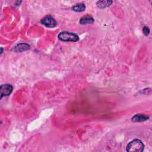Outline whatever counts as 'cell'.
Listing matches in <instances>:
<instances>
[{"instance_id":"52a82bcc","label":"cell","mask_w":152,"mask_h":152,"mask_svg":"<svg viewBox=\"0 0 152 152\" xmlns=\"http://www.w3.org/2000/svg\"><path fill=\"white\" fill-rule=\"evenodd\" d=\"M93 22H94L93 18L89 15H86V16H83L82 18H81V19L80 20V23L81 24H91Z\"/></svg>"},{"instance_id":"3957f363","label":"cell","mask_w":152,"mask_h":152,"mask_svg":"<svg viewBox=\"0 0 152 152\" xmlns=\"http://www.w3.org/2000/svg\"><path fill=\"white\" fill-rule=\"evenodd\" d=\"M41 23L45 26L47 27H50V28H53L55 27L57 23L55 20L50 16H46L44 18H43L41 21Z\"/></svg>"},{"instance_id":"277c9868","label":"cell","mask_w":152,"mask_h":152,"mask_svg":"<svg viewBox=\"0 0 152 152\" xmlns=\"http://www.w3.org/2000/svg\"><path fill=\"white\" fill-rule=\"evenodd\" d=\"M13 89V86L11 84H6L1 86V87H0V91H1V99H2L3 96H9L12 93Z\"/></svg>"},{"instance_id":"5b68a950","label":"cell","mask_w":152,"mask_h":152,"mask_svg":"<svg viewBox=\"0 0 152 152\" xmlns=\"http://www.w3.org/2000/svg\"><path fill=\"white\" fill-rule=\"evenodd\" d=\"M149 118L148 117L143 115V114H137L134 115L131 121L134 122H144L147 120H148Z\"/></svg>"},{"instance_id":"30bf717a","label":"cell","mask_w":152,"mask_h":152,"mask_svg":"<svg viewBox=\"0 0 152 152\" xmlns=\"http://www.w3.org/2000/svg\"><path fill=\"white\" fill-rule=\"evenodd\" d=\"M143 32L144 33V35L146 36H147L148 35L149 33H150V29L149 28L147 27V26H144L143 29Z\"/></svg>"},{"instance_id":"8992f818","label":"cell","mask_w":152,"mask_h":152,"mask_svg":"<svg viewBox=\"0 0 152 152\" xmlns=\"http://www.w3.org/2000/svg\"><path fill=\"white\" fill-rule=\"evenodd\" d=\"M29 49H30V45L26 43H22L16 46V47L14 48V50L17 53H19V52L21 53V52L25 51V50H27Z\"/></svg>"},{"instance_id":"ba28073f","label":"cell","mask_w":152,"mask_h":152,"mask_svg":"<svg viewBox=\"0 0 152 152\" xmlns=\"http://www.w3.org/2000/svg\"><path fill=\"white\" fill-rule=\"evenodd\" d=\"M112 3V1H99L97 3V6L100 9H104L110 6Z\"/></svg>"},{"instance_id":"9c48e42d","label":"cell","mask_w":152,"mask_h":152,"mask_svg":"<svg viewBox=\"0 0 152 152\" xmlns=\"http://www.w3.org/2000/svg\"><path fill=\"white\" fill-rule=\"evenodd\" d=\"M86 9V6L83 3H79L74 6L72 8V10L76 12H84Z\"/></svg>"},{"instance_id":"6da1fadb","label":"cell","mask_w":152,"mask_h":152,"mask_svg":"<svg viewBox=\"0 0 152 152\" xmlns=\"http://www.w3.org/2000/svg\"><path fill=\"white\" fill-rule=\"evenodd\" d=\"M144 145L140 140L135 139L131 141L127 147V151L129 152H141L143 151Z\"/></svg>"},{"instance_id":"7a4b0ae2","label":"cell","mask_w":152,"mask_h":152,"mask_svg":"<svg viewBox=\"0 0 152 152\" xmlns=\"http://www.w3.org/2000/svg\"><path fill=\"white\" fill-rule=\"evenodd\" d=\"M58 37L59 39L64 42H77L79 39L77 35L68 32H62L59 33Z\"/></svg>"}]
</instances>
